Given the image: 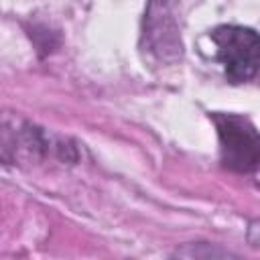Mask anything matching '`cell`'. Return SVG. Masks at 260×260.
Masks as SVG:
<instances>
[{"mask_svg":"<svg viewBox=\"0 0 260 260\" xmlns=\"http://www.w3.org/2000/svg\"><path fill=\"white\" fill-rule=\"evenodd\" d=\"M142 45L165 63H175L183 57L179 24L169 0H150L142 20Z\"/></svg>","mask_w":260,"mask_h":260,"instance_id":"3957f363","label":"cell"},{"mask_svg":"<svg viewBox=\"0 0 260 260\" xmlns=\"http://www.w3.org/2000/svg\"><path fill=\"white\" fill-rule=\"evenodd\" d=\"M217 128L221 162L238 173H252L260 169V132L254 124L238 114H211Z\"/></svg>","mask_w":260,"mask_h":260,"instance_id":"7a4b0ae2","label":"cell"},{"mask_svg":"<svg viewBox=\"0 0 260 260\" xmlns=\"http://www.w3.org/2000/svg\"><path fill=\"white\" fill-rule=\"evenodd\" d=\"M217 47V61L232 83L252 79L260 71V35L248 26L221 24L211 30Z\"/></svg>","mask_w":260,"mask_h":260,"instance_id":"6da1fadb","label":"cell"}]
</instances>
